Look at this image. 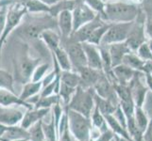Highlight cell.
I'll return each mask as SVG.
<instances>
[{
    "label": "cell",
    "instance_id": "1",
    "mask_svg": "<svg viewBox=\"0 0 152 141\" xmlns=\"http://www.w3.org/2000/svg\"><path fill=\"white\" fill-rule=\"evenodd\" d=\"M136 5L125 2L106 3L102 19L108 23H130L134 22L139 14Z\"/></svg>",
    "mask_w": 152,
    "mask_h": 141
},
{
    "label": "cell",
    "instance_id": "2",
    "mask_svg": "<svg viewBox=\"0 0 152 141\" xmlns=\"http://www.w3.org/2000/svg\"><path fill=\"white\" fill-rule=\"evenodd\" d=\"M96 90L94 87L84 88L78 86L74 93L70 103L67 104V107L72 110H75L82 114L83 116L91 119V115L96 106L95 103Z\"/></svg>",
    "mask_w": 152,
    "mask_h": 141
},
{
    "label": "cell",
    "instance_id": "3",
    "mask_svg": "<svg viewBox=\"0 0 152 141\" xmlns=\"http://www.w3.org/2000/svg\"><path fill=\"white\" fill-rule=\"evenodd\" d=\"M68 117V127L70 132L77 141H90L93 123L90 118L83 116L82 114L65 107Z\"/></svg>",
    "mask_w": 152,
    "mask_h": 141
},
{
    "label": "cell",
    "instance_id": "4",
    "mask_svg": "<svg viewBox=\"0 0 152 141\" xmlns=\"http://www.w3.org/2000/svg\"><path fill=\"white\" fill-rule=\"evenodd\" d=\"M28 12L27 8L24 5V3H16L12 5V7L9 8L6 12V25H5L4 32L0 38V56H1L2 47L4 43H6V40L10 33L19 27L21 21L24 18L26 13Z\"/></svg>",
    "mask_w": 152,
    "mask_h": 141
},
{
    "label": "cell",
    "instance_id": "5",
    "mask_svg": "<svg viewBox=\"0 0 152 141\" xmlns=\"http://www.w3.org/2000/svg\"><path fill=\"white\" fill-rule=\"evenodd\" d=\"M51 18L54 17L52 16L50 18L40 17V18H33L28 20L19 29L20 35L28 40L40 38L41 34L45 30L54 28V25L52 24L54 23V21Z\"/></svg>",
    "mask_w": 152,
    "mask_h": 141
},
{
    "label": "cell",
    "instance_id": "6",
    "mask_svg": "<svg viewBox=\"0 0 152 141\" xmlns=\"http://www.w3.org/2000/svg\"><path fill=\"white\" fill-rule=\"evenodd\" d=\"M64 40H66L64 43V46L62 47L66 50L68 56H69V59L72 64V70L74 69V71L77 72L80 68L88 66L86 55L84 49H83L82 43L72 40L69 38Z\"/></svg>",
    "mask_w": 152,
    "mask_h": 141
},
{
    "label": "cell",
    "instance_id": "7",
    "mask_svg": "<svg viewBox=\"0 0 152 141\" xmlns=\"http://www.w3.org/2000/svg\"><path fill=\"white\" fill-rule=\"evenodd\" d=\"M148 40L146 39L145 32V20L139 19L137 16L129 29L126 43L132 52H136L141 45L146 43Z\"/></svg>",
    "mask_w": 152,
    "mask_h": 141
},
{
    "label": "cell",
    "instance_id": "8",
    "mask_svg": "<svg viewBox=\"0 0 152 141\" xmlns=\"http://www.w3.org/2000/svg\"><path fill=\"white\" fill-rule=\"evenodd\" d=\"M133 22L130 23H114L111 24L106 34L104 35L102 39L101 44L103 46H108L113 43H122L126 41L129 32V29L132 27Z\"/></svg>",
    "mask_w": 152,
    "mask_h": 141
},
{
    "label": "cell",
    "instance_id": "9",
    "mask_svg": "<svg viewBox=\"0 0 152 141\" xmlns=\"http://www.w3.org/2000/svg\"><path fill=\"white\" fill-rule=\"evenodd\" d=\"M73 13V25H74V32L83 25L94 20L98 13L93 10L83 0H77L76 6L72 10Z\"/></svg>",
    "mask_w": 152,
    "mask_h": 141
},
{
    "label": "cell",
    "instance_id": "10",
    "mask_svg": "<svg viewBox=\"0 0 152 141\" xmlns=\"http://www.w3.org/2000/svg\"><path fill=\"white\" fill-rule=\"evenodd\" d=\"M145 76V74L142 72H138L133 79L130 81L129 87L132 90V95L133 98V101L135 103V106L143 107L145 98L149 91V88L148 86H145V84L141 80V78Z\"/></svg>",
    "mask_w": 152,
    "mask_h": 141
},
{
    "label": "cell",
    "instance_id": "11",
    "mask_svg": "<svg viewBox=\"0 0 152 141\" xmlns=\"http://www.w3.org/2000/svg\"><path fill=\"white\" fill-rule=\"evenodd\" d=\"M104 23H106L105 21L102 19L100 14H97L96 17L90 21L89 23L83 25L82 27H80L77 30H76L75 32H73L72 35L69 37L70 40H74V41H77V43H84V41H87L90 35L93 33V31L96 29L97 27H99L100 25H102Z\"/></svg>",
    "mask_w": 152,
    "mask_h": 141
},
{
    "label": "cell",
    "instance_id": "12",
    "mask_svg": "<svg viewBox=\"0 0 152 141\" xmlns=\"http://www.w3.org/2000/svg\"><path fill=\"white\" fill-rule=\"evenodd\" d=\"M81 43L86 55L88 66L98 71H103V64H102V59H101L100 50H99V46L89 43L87 41H84V43Z\"/></svg>",
    "mask_w": 152,
    "mask_h": 141
},
{
    "label": "cell",
    "instance_id": "13",
    "mask_svg": "<svg viewBox=\"0 0 152 141\" xmlns=\"http://www.w3.org/2000/svg\"><path fill=\"white\" fill-rule=\"evenodd\" d=\"M24 113L12 106H0V123L5 126H14L23 119Z\"/></svg>",
    "mask_w": 152,
    "mask_h": 141
},
{
    "label": "cell",
    "instance_id": "14",
    "mask_svg": "<svg viewBox=\"0 0 152 141\" xmlns=\"http://www.w3.org/2000/svg\"><path fill=\"white\" fill-rule=\"evenodd\" d=\"M57 25L60 29L62 39L69 38L74 32V25H73V13L72 10H64L58 15Z\"/></svg>",
    "mask_w": 152,
    "mask_h": 141
},
{
    "label": "cell",
    "instance_id": "15",
    "mask_svg": "<svg viewBox=\"0 0 152 141\" xmlns=\"http://www.w3.org/2000/svg\"><path fill=\"white\" fill-rule=\"evenodd\" d=\"M23 106L27 109H32L33 104L20 99L14 92L6 88L0 87V106Z\"/></svg>",
    "mask_w": 152,
    "mask_h": 141
},
{
    "label": "cell",
    "instance_id": "16",
    "mask_svg": "<svg viewBox=\"0 0 152 141\" xmlns=\"http://www.w3.org/2000/svg\"><path fill=\"white\" fill-rule=\"evenodd\" d=\"M110 56H111L112 59V65L113 68L120 65L123 63V59L124 56L130 53L132 50L129 49L126 41H122V43H113L107 46Z\"/></svg>",
    "mask_w": 152,
    "mask_h": 141
},
{
    "label": "cell",
    "instance_id": "17",
    "mask_svg": "<svg viewBox=\"0 0 152 141\" xmlns=\"http://www.w3.org/2000/svg\"><path fill=\"white\" fill-rule=\"evenodd\" d=\"M137 72L138 71H135L132 68L123 63L113 68V74L115 79V82L125 86H129L130 81L133 79Z\"/></svg>",
    "mask_w": 152,
    "mask_h": 141
},
{
    "label": "cell",
    "instance_id": "18",
    "mask_svg": "<svg viewBox=\"0 0 152 141\" xmlns=\"http://www.w3.org/2000/svg\"><path fill=\"white\" fill-rule=\"evenodd\" d=\"M103 71H98L96 69H93L89 66H85L80 68L77 72L80 75V87H84V88H90L94 87L96 81L98 80L99 76H100L101 72Z\"/></svg>",
    "mask_w": 152,
    "mask_h": 141
},
{
    "label": "cell",
    "instance_id": "19",
    "mask_svg": "<svg viewBox=\"0 0 152 141\" xmlns=\"http://www.w3.org/2000/svg\"><path fill=\"white\" fill-rule=\"evenodd\" d=\"M50 111V108H32L28 109V112L24 114L23 119L21 121V126L28 130L33 124L42 121L46 114Z\"/></svg>",
    "mask_w": 152,
    "mask_h": 141
},
{
    "label": "cell",
    "instance_id": "20",
    "mask_svg": "<svg viewBox=\"0 0 152 141\" xmlns=\"http://www.w3.org/2000/svg\"><path fill=\"white\" fill-rule=\"evenodd\" d=\"M16 139H29L28 130L22 126H7L0 141H12Z\"/></svg>",
    "mask_w": 152,
    "mask_h": 141
},
{
    "label": "cell",
    "instance_id": "21",
    "mask_svg": "<svg viewBox=\"0 0 152 141\" xmlns=\"http://www.w3.org/2000/svg\"><path fill=\"white\" fill-rule=\"evenodd\" d=\"M42 88H43V81L28 82L24 85L22 92H21L19 97H20V99H22L23 101L27 102L30 98L37 96L41 92Z\"/></svg>",
    "mask_w": 152,
    "mask_h": 141
},
{
    "label": "cell",
    "instance_id": "22",
    "mask_svg": "<svg viewBox=\"0 0 152 141\" xmlns=\"http://www.w3.org/2000/svg\"><path fill=\"white\" fill-rule=\"evenodd\" d=\"M51 54L55 57L58 64L60 65L62 71H72V64L66 50L62 46H59L54 51H51Z\"/></svg>",
    "mask_w": 152,
    "mask_h": 141
},
{
    "label": "cell",
    "instance_id": "23",
    "mask_svg": "<svg viewBox=\"0 0 152 141\" xmlns=\"http://www.w3.org/2000/svg\"><path fill=\"white\" fill-rule=\"evenodd\" d=\"M40 39L46 44V46L50 49V51H54L57 47L61 46V38L53 29L45 30L41 34Z\"/></svg>",
    "mask_w": 152,
    "mask_h": 141
},
{
    "label": "cell",
    "instance_id": "24",
    "mask_svg": "<svg viewBox=\"0 0 152 141\" xmlns=\"http://www.w3.org/2000/svg\"><path fill=\"white\" fill-rule=\"evenodd\" d=\"M145 60H143L141 57L135 53V52H130L127 54L123 59V64L127 65L133 70L144 72Z\"/></svg>",
    "mask_w": 152,
    "mask_h": 141
},
{
    "label": "cell",
    "instance_id": "25",
    "mask_svg": "<svg viewBox=\"0 0 152 141\" xmlns=\"http://www.w3.org/2000/svg\"><path fill=\"white\" fill-rule=\"evenodd\" d=\"M95 103L103 115L113 114L118 106L113 103H112L110 100H108V99H105L101 96H99L96 93L95 94Z\"/></svg>",
    "mask_w": 152,
    "mask_h": 141
},
{
    "label": "cell",
    "instance_id": "26",
    "mask_svg": "<svg viewBox=\"0 0 152 141\" xmlns=\"http://www.w3.org/2000/svg\"><path fill=\"white\" fill-rule=\"evenodd\" d=\"M24 5L27 8L28 12L33 14L50 12V6L42 2L41 0H26Z\"/></svg>",
    "mask_w": 152,
    "mask_h": 141
},
{
    "label": "cell",
    "instance_id": "27",
    "mask_svg": "<svg viewBox=\"0 0 152 141\" xmlns=\"http://www.w3.org/2000/svg\"><path fill=\"white\" fill-rule=\"evenodd\" d=\"M104 117H105V119H106V121L109 125V127L113 130V131L114 132V134L121 135V137L127 138V139L133 140L132 137H130L128 130L125 129L122 125L116 121V119L113 117V114L112 115H104Z\"/></svg>",
    "mask_w": 152,
    "mask_h": 141
},
{
    "label": "cell",
    "instance_id": "28",
    "mask_svg": "<svg viewBox=\"0 0 152 141\" xmlns=\"http://www.w3.org/2000/svg\"><path fill=\"white\" fill-rule=\"evenodd\" d=\"M91 121L93 123V127H96L98 129V131L101 133H104L105 131L110 128L109 125L105 119L104 115L100 112V110L98 109V107L96 106L91 115Z\"/></svg>",
    "mask_w": 152,
    "mask_h": 141
},
{
    "label": "cell",
    "instance_id": "29",
    "mask_svg": "<svg viewBox=\"0 0 152 141\" xmlns=\"http://www.w3.org/2000/svg\"><path fill=\"white\" fill-rule=\"evenodd\" d=\"M134 121L136 123V126L138 127L143 134H145L146 128L149 123V118L148 114L143 109V107L135 106V112H134Z\"/></svg>",
    "mask_w": 152,
    "mask_h": 141
},
{
    "label": "cell",
    "instance_id": "30",
    "mask_svg": "<svg viewBox=\"0 0 152 141\" xmlns=\"http://www.w3.org/2000/svg\"><path fill=\"white\" fill-rule=\"evenodd\" d=\"M61 82L72 87L80 86V75L75 71H62L61 74Z\"/></svg>",
    "mask_w": 152,
    "mask_h": 141
},
{
    "label": "cell",
    "instance_id": "31",
    "mask_svg": "<svg viewBox=\"0 0 152 141\" xmlns=\"http://www.w3.org/2000/svg\"><path fill=\"white\" fill-rule=\"evenodd\" d=\"M112 23H104L102 25H100L99 27H97L96 29H95L93 31V33L90 35L89 37L87 43H92V44H95L96 46H99L101 44V41L102 39L104 37V35L106 34L107 30L109 29L110 25H111Z\"/></svg>",
    "mask_w": 152,
    "mask_h": 141
},
{
    "label": "cell",
    "instance_id": "32",
    "mask_svg": "<svg viewBox=\"0 0 152 141\" xmlns=\"http://www.w3.org/2000/svg\"><path fill=\"white\" fill-rule=\"evenodd\" d=\"M61 97L59 94H53V95L40 97L39 100L34 104V108H51L55 104L60 103Z\"/></svg>",
    "mask_w": 152,
    "mask_h": 141
},
{
    "label": "cell",
    "instance_id": "33",
    "mask_svg": "<svg viewBox=\"0 0 152 141\" xmlns=\"http://www.w3.org/2000/svg\"><path fill=\"white\" fill-rule=\"evenodd\" d=\"M30 141H45V135L43 130V121H39L28 129Z\"/></svg>",
    "mask_w": 152,
    "mask_h": 141
},
{
    "label": "cell",
    "instance_id": "34",
    "mask_svg": "<svg viewBox=\"0 0 152 141\" xmlns=\"http://www.w3.org/2000/svg\"><path fill=\"white\" fill-rule=\"evenodd\" d=\"M43 130L45 135V141H58L59 137H57V127L55 123V119L52 115L51 121L49 123H44L43 122Z\"/></svg>",
    "mask_w": 152,
    "mask_h": 141
},
{
    "label": "cell",
    "instance_id": "35",
    "mask_svg": "<svg viewBox=\"0 0 152 141\" xmlns=\"http://www.w3.org/2000/svg\"><path fill=\"white\" fill-rule=\"evenodd\" d=\"M77 87H72L67 86L64 83L61 82V86H60V90H59V95L62 102L64 103L65 106H67L68 103H70L71 99L74 95V93L76 92Z\"/></svg>",
    "mask_w": 152,
    "mask_h": 141
},
{
    "label": "cell",
    "instance_id": "36",
    "mask_svg": "<svg viewBox=\"0 0 152 141\" xmlns=\"http://www.w3.org/2000/svg\"><path fill=\"white\" fill-rule=\"evenodd\" d=\"M0 87L6 88V90L14 92L12 75L9 72L2 70L1 68H0Z\"/></svg>",
    "mask_w": 152,
    "mask_h": 141
},
{
    "label": "cell",
    "instance_id": "37",
    "mask_svg": "<svg viewBox=\"0 0 152 141\" xmlns=\"http://www.w3.org/2000/svg\"><path fill=\"white\" fill-rule=\"evenodd\" d=\"M49 68H50V65L48 63L39 64L37 67L35 68V70L33 72L32 76H31V81H33V82L42 81L43 80V78L45 76V74H48Z\"/></svg>",
    "mask_w": 152,
    "mask_h": 141
},
{
    "label": "cell",
    "instance_id": "38",
    "mask_svg": "<svg viewBox=\"0 0 152 141\" xmlns=\"http://www.w3.org/2000/svg\"><path fill=\"white\" fill-rule=\"evenodd\" d=\"M83 2L86 3L93 10H95L96 13L100 14L101 17H103L106 3L103 2L102 0H83Z\"/></svg>",
    "mask_w": 152,
    "mask_h": 141
},
{
    "label": "cell",
    "instance_id": "39",
    "mask_svg": "<svg viewBox=\"0 0 152 141\" xmlns=\"http://www.w3.org/2000/svg\"><path fill=\"white\" fill-rule=\"evenodd\" d=\"M135 53L143 60H152V52L150 50V47L148 43V41L141 45Z\"/></svg>",
    "mask_w": 152,
    "mask_h": 141
},
{
    "label": "cell",
    "instance_id": "40",
    "mask_svg": "<svg viewBox=\"0 0 152 141\" xmlns=\"http://www.w3.org/2000/svg\"><path fill=\"white\" fill-rule=\"evenodd\" d=\"M113 117L116 119V121L122 125V126L128 130V119H127V117H126V115L123 111L122 107L120 106V104L117 106L116 110L114 111V113L113 114Z\"/></svg>",
    "mask_w": 152,
    "mask_h": 141
},
{
    "label": "cell",
    "instance_id": "41",
    "mask_svg": "<svg viewBox=\"0 0 152 141\" xmlns=\"http://www.w3.org/2000/svg\"><path fill=\"white\" fill-rule=\"evenodd\" d=\"M114 137V132L111 128H109L107 131H105L104 133H101L98 135L97 138L93 141H112Z\"/></svg>",
    "mask_w": 152,
    "mask_h": 141
},
{
    "label": "cell",
    "instance_id": "42",
    "mask_svg": "<svg viewBox=\"0 0 152 141\" xmlns=\"http://www.w3.org/2000/svg\"><path fill=\"white\" fill-rule=\"evenodd\" d=\"M59 141H77V140L74 137V135L70 132L69 127L67 126L64 129V133L59 137Z\"/></svg>",
    "mask_w": 152,
    "mask_h": 141
},
{
    "label": "cell",
    "instance_id": "43",
    "mask_svg": "<svg viewBox=\"0 0 152 141\" xmlns=\"http://www.w3.org/2000/svg\"><path fill=\"white\" fill-rule=\"evenodd\" d=\"M144 141H152V115L149 117V123L144 134Z\"/></svg>",
    "mask_w": 152,
    "mask_h": 141
},
{
    "label": "cell",
    "instance_id": "44",
    "mask_svg": "<svg viewBox=\"0 0 152 141\" xmlns=\"http://www.w3.org/2000/svg\"><path fill=\"white\" fill-rule=\"evenodd\" d=\"M145 32L148 39L152 40V17L145 22Z\"/></svg>",
    "mask_w": 152,
    "mask_h": 141
},
{
    "label": "cell",
    "instance_id": "45",
    "mask_svg": "<svg viewBox=\"0 0 152 141\" xmlns=\"http://www.w3.org/2000/svg\"><path fill=\"white\" fill-rule=\"evenodd\" d=\"M5 25H6V12L0 13V38L4 32Z\"/></svg>",
    "mask_w": 152,
    "mask_h": 141
},
{
    "label": "cell",
    "instance_id": "46",
    "mask_svg": "<svg viewBox=\"0 0 152 141\" xmlns=\"http://www.w3.org/2000/svg\"><path fill=\"white\" fill-rule=\"evenodd\" d=\"M145 83H146V86L148 87L149 90L152 92V74H145Z\"/></svg>",
    "mask_w": 152,
    "mask_h": 141
},
{
    "label": "cell",
    "instance_id": "47",
    "mask_svg": "<svg viewBox=\"0 0 152 141\" xmlns=\"http://www.w3.org/2000/svg\"><path fill=\"white\" fill-rule=\"evenodd\" d=\"M42 2H44L45 4L48 5V6H53V5H55L56 3H58L60 1V0H41Z\"/></svg>",
    "mask_w": 152,
    "mask_h": 141
},
{
    "label": "cell",
    "instance_id": "48",
    "mask_svg": "<svg viewBox=\"0 0 152 141\" xmlns=\"http://www.w3.org/2000/svg\"><path fill=\"white\" fill-rule=\"evenodd\" d=\"M114 141H133V140L127 139V138H125V137H121V135L114 134Z\"/></svg>",
    "mask_w": 152,
    "mask_h": 141
},
{
    "label": "cell",
    "instance_id": "49",
    "mask_svg": "<svg viewBox=\"0 0 152 141\" xmlns=\"http://www.w3.org/2000/svg\"><path fill=\"white\" fill-rule=\"evenodd\" d=\"M148 45H149V47H150V50H151V52H152V40L148 39Z\"/></svg>",
    "mask_w": 152,
    "mask_h": 141
},
{
    "label": "cell",
    "instance_id": "50",
    "mask_svg": "<svg viewBox=\"0 0 152 141\" xmlns=\"http://www.w3.org/2000/svg\"><path fill=\"white\" fill-rule=\"evenodd\" d=\"M12 141H30L29 139H16V140H12Z\"/></svg>",
    "mask_w": 152,
    "mask_h": 141
},
{
    "label": "cell",
    "instance_id": "51",
    "mask_svg": "<svg viewBox=\"0 0 152 141\" xmlns=\"http://www.w3.org/2000/svg\"><path fill=\"white\" fill-rule=\"evenodd\" d=\"M102 1H103V2H106V1H107V0H102Z\"/></svg>",
    "mask_w": 152,
    "mask_h": 141
},
{
    "label": "cell",
    "instance_id": "52",
    "mask_svg": "<svg viewBox=\"0 0 152 141\" xmlns=\"http://www.w3.org/2000/svg\"><path fill=\"white\" fill-rule=\"evenodd\" d=\"M150 3H151V5H152V0H151V1H150Z\"/></svg>",
    "mask_w": 152,
    "mask_h": 141
},
{
    "label": "cell",
    "instance_id": "53",
    "mask_svg": "<svg viewBox=\"0 0 152 141\" xmlns=\"http://www.w3.org/2000/svg\"><path fill=\"white\" fill-rule=\"evenodd\" d=\"M112 141H114V137H113V140H112Z\"/></svg>",
    "mask_w": 152,
    "mask_h": 141
}]
</instances>
